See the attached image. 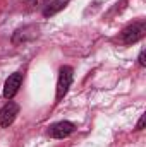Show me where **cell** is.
<instances>
[{"label":"cell","instance_id":"cell-1","mask_svg":"<svg viewBox=\"0 0 146 147\" xmlns=\"http://www.w3.org/2000/svg\"><path fill=\"white\" fill-rule=\"evenodd\" d=\"M145 33H146V24L143 21H139V22H134V24L127 26V28L122 31V36L120 38H122V41H124L126 45H132V43L143 39V38H145Z\"/></svg>","mask_w":146,"mask_h":147},{"label":"cell","instance_id":"cell-2","mask_svg":"<svg viewBox=\"0 0 146 147\" xmlns=\"http://www.w3.org/2000/svg\"><path fill=\"white\" fill-rule=\"evenodd\" d=\"M72 77H74V70L67 65L59 70V80H57V99L59 101L67 94V91L72 84Z\"/></svg>","mask_w":146,"mask_h":147},{"label":"cell","instance_id":"cell-3","mask_svg":"<svg viewBox=\"0 0 146 147\" xmlns=\"http://www.w3.org/2000/svg\"><path fill=\"white\" fill-rule=\"evenodd\" d=\"M74 130H76L74 123H71V121H59V123H53L48 128V135L53 137V139H65V137H69L72 134Z\"/></svg>","mask_w":146,"mask_h":147},{"label":"cell","instance_id":"cell-4","mask_svg":"<svg viewBox=\"0 0 146 147\" xmlns=\"http://www.w3.org/2000/svg\"><path fill=\"white\" fill-rule=\"evenodd\" d=\"M21 84H23V74L16 72V74H12V75H9V79L5 80V86H3V96L7 99H12L17 94Z\"/></svg>","mask_w":146,"mask_h":147},{"label":"cell","instance_id":"cell-5","mask_svg":"<svg viewBox=\"0 0 146 147\" xmlns=\"http://www.w3.org/2000/svg\"><path fill=\"white\" fill-rule=\"evenodd\" d=\"M19 115V106L12 101H9L2 110H0V127H9L14 123L16 116Z\"/></svg>","mask_w":146,"mask_h":147},{"label":"cell","instance_id":"cell-6","mask_svg":"<svg viewBox=\"0 0 146 147\" xmlns=\"http://www.w3.org/2000/svg\"><path fill=\"white\" fill-rule=\"evenodd\" d=\"M67 3H69V0H50V2L46 3V7L43 9V16H45V17H52V16H55L57 12L64 10Z\"/></svg>","mask_w":146,"mask_h":147},{"label":"cell","instance_id":"cell-7","mask_svg":"<svg viewBox=\"0 0 146 147\" xmlns=\"http://www.w3.org/2000/svg\"><path fill=\"white\" fill-rule=\"evenodd\" d=\"M50 0H26V5L29 9H45Z\"/></svg>","mask_w":146,"mask_h":147},{"label":"cell","instance_id":"cell-8","mask_svg":"<svg viewBox=\"0 0 146 147\" xmlns=\"http://www.w3.org/2000/svg\"><path fill=\"white\" fill-rule=\"evenodd\" d=\"M145 57H146V53H145V50H143V51L139 53V58H138V60H139V65H141V67H145V65H146Z\"/></svg>","mask_w":146,"mask_h":147},{"label":"cell","instance_id":"cell-9","mask_svg":"<svg viewBox=\"0 0 146 147\" xmlns=\"http://www.w3.org/2000/svg\"><path fill=\"white\" fill-rule=\"evenodd\" d=\"M145 128V115L139 118V121H138V127H136V130H143Z\"/></svg>","mask_w":146,"mask_h":147}]
</instances>
